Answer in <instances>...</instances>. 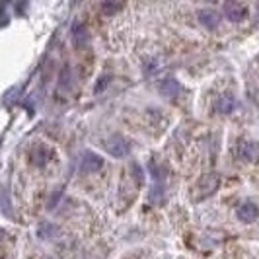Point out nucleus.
Returning <instances> with one entry per match:
<instances>
[{
  "mask_svg": "<svg viewBox=\"0 0 259 259\" xmlns=\"http://www.w3.org/2000/svg\"><path fill=\"white\" fill-rule=\"evenodd\" d=\"M105 150H107V154L113 156V158H125L131 152V143L125 137H121V135H111L105 141Z\"/></svg>",
  "mask_w": 259,
  "mask_h": 259,
  "instance_id": "f257e3e1",
  "label": "nucleus"
},
{
  "mask_svg": "<svg viewBox=\"0 0 259 259\" xmlns=\"http://www.w3.org/2000/svg\"><path fill=\"white\" fill-rule=\"evenodd\" d=\"M219 183H221V178L217 176V174H208L205 176L201 182L195 185V199L197 201H201V199H207L208 195H212L217 191V187H219Z\"/></svg>",
  "mask_w": 259,
  "mask_h": 259,
  "instance_id": "f03ea898",
  "label": "nucleus"
},
{
  "mask_svg": "<svg viewBox=\"0 0 259 259\" xmlns=\"http://www.w3.org/2000/svg\"><path fill=\"white\" fill-rule=\"evenodd\" d=\"M51 158H53V150L47 144H37V146H33L31 152H29V162H31L33 166H37V168L47 166V164L51 162Z\"/></svg>",
  "mask_w": 259,
  "mask_h": 259,
  "instance_id": "7ed1b4c3",
  "label": "nucleus"
},
{
  "mask_svg": "<svg viewBox=\"0 0 259 259\" xmlns=\"http://www.w3.org/2000/svg\"><path fill=\"white\" fill-rule=\"evenodd\" d=\"M104 168V158L98 156L96 152H84L82 154V160H80V171L84 174H96Z\"/></svg>",
  "mask_w": 259,
  "mask_h": 259,
  "instance_id": "20e7f679",
  "label": "nucleus"
},
{
  "mask_svg": "<svg viewBox=\"0 0 259 259\" xmlns=\"http://www.w3.org/2000/svg\"><path fill=\"white\" fill-rule=\"evenodd\" d=\"M247 6L240 4V2H226L224 4V16L230 20V22H244L247 18Z\"/></svg>",
  "mask_w": 259,
  "mask_h": 259,
  "instance_id": "39448f33",
  "label": "nucleus"
},
{
  "mask_svg": "<svg viewBox=\"0 0 259 259\" xmlns=\"http://www.w3.org/2000/svg\"><path fill=\"white\" fill-rule=\"evenodd\" d=\"M236 217L246 224H251L259 219V207L255 203H242L240 207L236 208Z\"/></svg>",
  "mask_w": 259,
  "mask_h": 259,
  "instance_id": "423d86ee",
  "label": "nucleus"
},
{
  "mask_svg": "<svg viewBox=\"0 0 259 259\" xmlns=\"http://www.w3.org/2000/svg\"><path fill=\"white\" fill-rule=\"evenodd\" d=\"M158 90H160V94H162L164 98L174 100V98H178V96L182 94V84H180L176 78H166V80H162V82L158 84Z\"/></svg>",
  "mask_w": 259,
  "mask_h": 259,
  "instance_id": "0eeeda50",
  "label": "nucleus"
},
{
  "mask_svg": "<svg viewBox=\"0 0 259 259\" xmlns=\"http://www.w3.org/2000/svg\"><path fill=\"white\" fill-rule=\"evenodd\" d=\"M240 156L251 162V164H257L259 162V143L257 141H244L240 144Z\"/></svg>",
  "mask_w": 259,
  "mask_h": 259,
  "instance_id": "6e6552de",
  "label": "nucleus"
},
{
  "mask_svg": "<svg viewBox=\"0 0 259 259\" xmlns=\"http://www.w3.org/2000/svg\"><path fill=\"white\" fill-rule=\"evenodd\" d=\"M72 41L80 49L86 47V43H88V27H86V24H82V22L72 24Z\"/></svg>",
  "mask_w": 259,
  "mask_h": 259,
  "instance_id": "1a4fd4ad",
  "label": "nucleus"
},
{
  "mask_svg": "<svg viewBox=\"0 0 259 259\" xmlns=\"http://www.w3.org/2000/svg\"><path fill=\"white\" fill-rule=\"evenodd\" d=\"M214 109L219 113H222V115L232 113L234 109H236V98H234V94H222L221 98L217 100V104H214Z\"/></svg>",
  "mask_w": 259,
  "mask_h": 259,
  "instance_id": "9d476101",
  "label": "nucleus"
},
{
  "mask_svg": "<svg viewBox=\"0 0 259 259\" xmlns=\"http://www.w3.org/2000/svg\"><path fill=\"white\" fill-rule=\"evenodd\" d=\"M199 22L207 27V29H217L219 24H221V14L214 12V10H201Z\"/></svg>",
  "mask_w": 259,
  "mask_h": 259,
  "instance_id": "9b49d317",
  "label": "nucleus"
},
{
  "mask_svg": "<svg viewBox=\"0 0 259 259\" xmlns=\"http://www.w3.org/2000/svg\"><path fill=\"white\" fill-rule=\"evenodd\" d=\"M148 169H150V176H152L158 183L162 182V180H166V176H168V171L162 168V166H158L156 160H150V162H148Z\"/></svg>",
  "mask_w": 259,
  "mask_h": 259,
  "instance_id": "f8f14e48",
  "label": "nucleus"
},
{
  "mask_svg": "<svg viewBox=\"0 0 259 259\" xmlns=\"http://www.w3.org/2000/svg\"><path fill=\"white\" fill-rule=\"evenodd\" d=\"M148 201L154 203V205H162V201H164V189L160 185H154L150 195H148Z\"/></svg>",
  "mask_w": 259,
  "mask_h": 259,
  "instance_id": "ddd939ff",
  "label": "nucleus"
},
{
  "mask_svg": "<svg viewBox=\"0 0 259 259\" xmlns=\"http://www.w3.org/2000/svg\"><path fill=\"white\" fill-rule=\"evenodd\" d=\"M117 10H121V4H117V2H104L102 4V12L105 16H113Z\"/></svg>",
  "mask_w": 259,
  "mask_h": 259,
  "instance_id": "4468645a",
  "label": "nucleus"
},
{
  "mask_svg": "<svg viewBox=\"0 0 259 259\" xmlns=\"http://www.w3.org/2000/svg\"><path fill=\"white\" fill-rule=\"evenodd\" d=\"M107 84H109V74H102L100 80H98V84H96V88H94V92H96V94H100L102 88L105 90V86H107Z\"/></svg>",
  "mask_w": 259,
  "mask_h": 259,
  "instance_id": "2eb2a0df",
  "label": "nucleus"
},
{
  "mask_svg": "<svg viewBox=\"0 0 259 259\" xmlns=\"http://www.w3.org/2000/svg\"><path fill=\"white\" fill-rule=\"evenodd\" d=\"M59 84H61V88H68V84H70V78H68V66H65V68H63Z\"/></svg>",
  "mask_w": 259,
  "mask_h": 259,
  "instance_id": "dca6fc26",
  "label": "nucleus"
}]
</instances>
